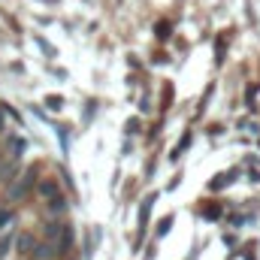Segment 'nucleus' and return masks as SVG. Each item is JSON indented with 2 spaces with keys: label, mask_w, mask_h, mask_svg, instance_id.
Returning a JSON list of instances; mask_svg holds the SVG:
<instances>
[{
  "label": "nucleus",
  "mask_w": 260,
  "mask_h": 260,
  "mask_svg": "<svg viewBox=\"0 0 260 260\" xmlns=\"http://www.w3.org/2000/svg\"><path fill=\"white\" fill-rule=\"evenodd\" d=\"M37 242H40V239H37L30 230H21V233L15 236V251H18V257H34Z\"/></svg>",
  "instance_id": "obj_1"
},
{
  "label": "nucleus",
  "mask_w": 260,
  "mask_h": 260,
  "mask_svg": "<svg viewBox=\"0 0 260 260\" xmlns=\"http://www.w3.org/2000/svg\"><path fill=\"white\" fill-rule=\"evenodd\" d=\"M12 218H15V212L3 206V209H0V233H6V227L12 224Z\"/></svg>",
  "instance_id": "obj_3"
},
{
  "label": "nucleus",
  "mask_w": 260,
  "mask_h": 260,
  "mask_svg": "<svg viewBox=\"0 0 260 260\" xmlns=\"http://www.w3.org/2000/svg\"><path fill=\"white\" fill-rule=\"evenodd\" d=\"M0 133H3V112H0Z\"/></svg>",
  "instance_id": "obj_5"
},
{
  "label": "nucleus",
  "mask_w": 260,
  "mask_h": 260,
  "mask_svg": "<svg viewBox=\"0 0 260 260\" xmlns=\"http://www.w3.org/2000/svg\"><path fill=\"white\" fill-rule=\"evenodd\" d=\"M40 194L46 197V200H55V197H61V191H58V185L52 179H46V182H40Z\"/></svg>",
  "instance_id": "obj_2"
},
{
  "label": "nucleus",
  "mask_w": 260,
  "mask_h": 260,
  "mask_svg": "<svg viewBox=\"0 0 260 260\" xmlns=\"http://www.w3.org/2000/svg\"><path fill=\"white\" fill-rule=\"evenodd\" d=\"M12 245H15V242H12V239H9L6 233H0V260L9 254V248H12Z\"/></svg>",
  "instance_id": "obj_4"
}]
</instances>
